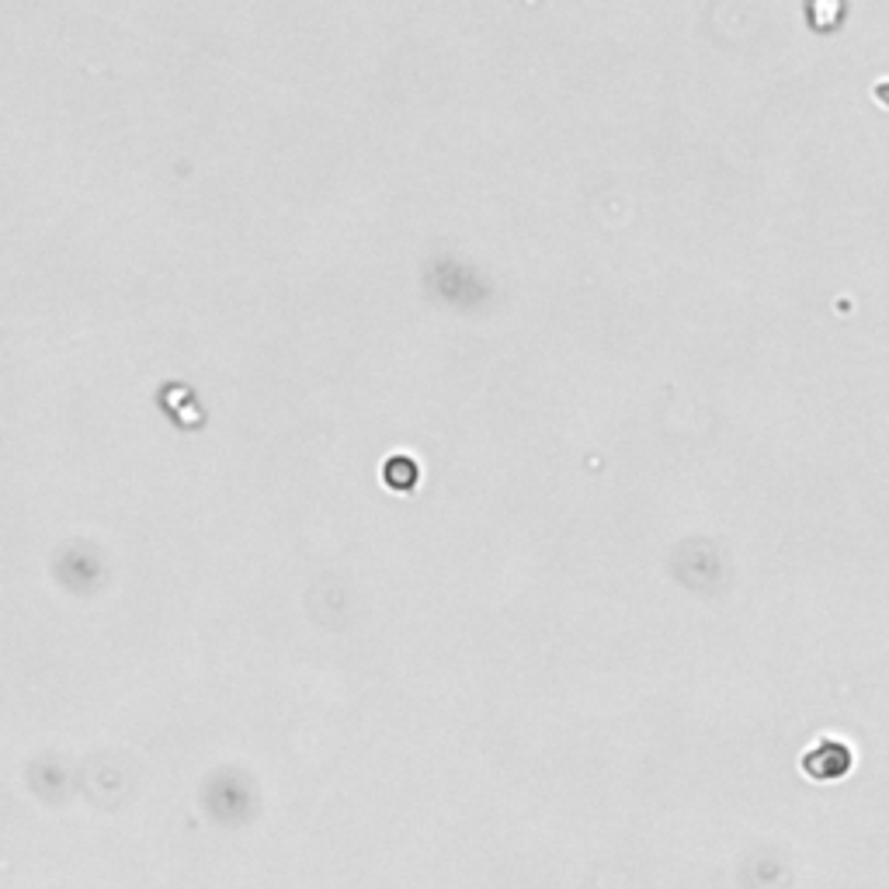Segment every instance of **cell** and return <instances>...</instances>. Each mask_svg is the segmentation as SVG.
Returning <instances> with one entry per match:
<instances>
[{
    "mask_svg": "<svg viewBox=\"0 0 889 889\" xmlns=\"http://www.w3.org/2000/svg\"><path fill=\"white\" fill-rule=\"evenodd\" d=\"M803 768L813 774L817 782H834L841 774L851 768V750L838 741H824L813 747L806 758H803Z\"/></svg>",
    "mask_w": 889,
    "mask_h": 889,
    "instance_id": "6da1fadb",
    "label": "cell"
}]
</instances>
